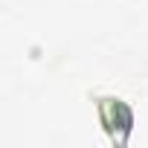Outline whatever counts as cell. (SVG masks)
Instances as JSON below:
<instances>
[{"instance_id":"6da1fadb","label":"cell","mask_w":148,"mask_h":148,"mask_svg":"<svg viewBox=\"0 0 148 148\" xmlns=\"http://www.w3.org/2000/svg\"><path fill=\"white\" fill-rule=\"evenodd\" d=\"M96 108H99V122L105 128V134L110 136V142L119 139L116 128L125 131V136L131 139V131H134V108L119 99V96H96Z\"/></svg>"}]
</instances>
